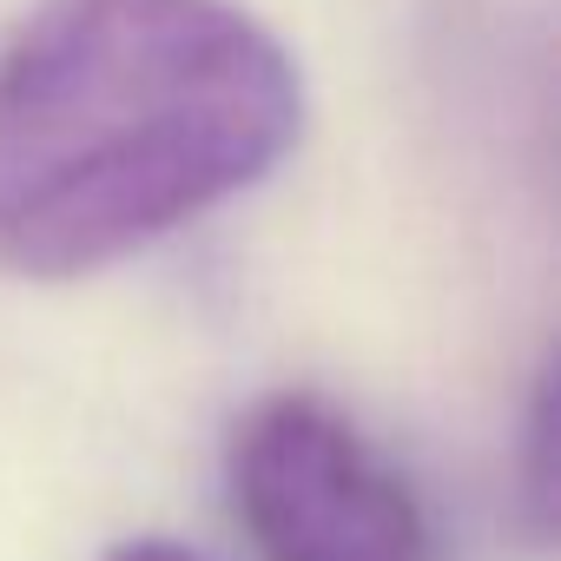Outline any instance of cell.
<instances>
[{
	"label": "cell",
	"instance_id": "7a4b0ae2",
	"mask_svg": "<svg viewBox=\"0 0 561 561\" xmlns=\"http://www.w3.org/2000/svg\"><path fill=\"white\" fill-rule=\"evenodd\" d=\"M231 502L264 561H436L410 482L318 397H264L238 423Z\"/></svg>",
	"mask_w": 561,
	"mask_h": 561
},
{
	"label": "cell",
	"instance_id": "6da1fadb",
	"mask_svg": "<svg viewBox=\"0 0 561 561\" xmlns=\"http://www.w3.org/2000/svg\"><path fill=\"white\" fill-rule=\"evenodd\" d=\"M305 80L238 0H34L0 41V264L106 271L285 165Z\"/></svg>",
	"mask_w": 561,
	"mask_h": 561
},
{
	"label": "cell",
	"instance_id": "3957f363",
	"mask_svg": "<svg viewBox=\"0 0 561 561\" xmlns=\"http://www.w3.org/2000/svg\"><path fill=\"white\" fill-rule=\"evenodd\" d=\"M554 436H561V416H554V370H541V383H535V397H528V449H522V522H528V535H535L541 548L554 541V502H561Z\"/></svg>",
	"mask_w": 561,
	"mask_h": 561
},
{
	"label": "cell",
	"instance_id": "277c9868",
	"mask_svg": "<svg viewBox=\"0 0 561 561\" xmlns=\"http://www.w3.org/2000/svg\"><path fill=\"white\" fill-rule=\"evenodd\" d=\"M106 561H205V554L198 548H179V541H126Z\"/></svg>",
	"mask_w": 561,
	"mask_h": 561
}]
</instances>
